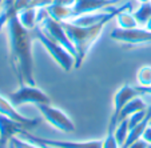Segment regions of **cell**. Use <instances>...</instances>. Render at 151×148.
I'll use <instances>...</instances> for the list:
<instances>
[{
    "instance_id": "6da1fadb",
    "label": "cell",
    "mask_w": 151,
    "mask_h": 148,
    "mask_svg": "<svg viewBox=\"0 0 151 148\" xmlns=\"http://www.w3.org/2000/svg\"><path fill=\"white\" fill-rule=\"evenodd\" d=\"M9 46V63L17 77L19 86L29 84L36 86L34 75V57H32V34L24 28L17 16H12L7 23Z\"/></svg>"
},
{
    "instance_id": "7a4b0ae2",
    "label": "cell",
    "mask_w": 151,
    "mask_h": 148,
    "mask_svg": "<svg viewBox=\"0 0 151 148\" xmlns=\"http://www.w3.org/2000/svg\"><path fill=\"white\" fill-rule=\"evenodd\" d=\"M107 23L109 21H103V23H99L96 26H91V27L75 26L71 21H64L63 23V27L66 29L70 40L74 44L75 52H76V55H75V66H74L75 69H79L82 67L91 47L100 37Z\"/></svg>"
},
{
    "instance_id": "3957f363",
    "label": "cell",
    "mask_w": 151,
    "mask_h": 148,
    "mask_svg": "<svg viewBox=\"0 0 151 148\" xmlns=\"http://www.w3.org/2000/svg\"><path fill=\"white\" fill-rule=\"evenodd\" d=\"M32 37L36 39L40 44H42L46 51L50 54V56L58 63V66L63 69L64 72H70L75 66V57L70 51H67L63 46L56 43L55 40H52L46 32L40 28V26H36L31 31Z\"/></svg>"
},
{
    "instance_id": "277c9868",
    "label": "cell",
    "mask_w": 151,
    "mask_h": 148,
    "mask_svg": "<svg viewBox=\"0 0 151 148\" xmlns=\"http://www.w3.org/2000/svg\"><path fill=\"white\" fill-rule=\"evenodd\" d=\"M9 102L15 105V107H20V105L26 104H48L51 103L50 96L44 91L37 88L36 86H29V84H22L15 92H12L8 96Z\"/></svg>"
},
{
    "instance_id": "5b68a950",
    "label": "cell",
    "mask_w": 151,
    "mask_h": 148,
    "mask_svg": "<svg viewBox=\"0 0 151 148\" xmlns=\"http://www.w3.org/2000/svg\"><path fill=\"white\" fill-rule=\"evenodd\" d=\"M37 109L43 115L44 120L50 125H52L54 128H56L58 131L64 132V134H71V132L75 131V124L71 120V117L60 108L51 105V103H48V104H39Z\"/></svg>"
},
{
    "instance_id": "8992f818",
    "label": "cell",
    "mask_w": 151,
    "mask_h": 148,
    "mask_svg": "<svg viewBox=\"0 0 151 148\" xmlns=\"http://www.w3.org/2000/svg\"><path fill=\"white\" fill-rule=\"evenodd\" d=\"M110 37L116 43L126 44L128 47H139V46H151V31L142 29L140 27L134 29H120L115 28L110 32Z\"/></svg>"
},
{
    "instance_id": "52a82bcc",
    "label": "cell",
    "mask_w": 151,
    "mask_h": 148,
    "mask_svg": "<svg viewBox=\"0 0 151 148\" xmlns=\"http://www.w3.org/2000/svg\"><path fill=\"white\" fill-rule=\"evenodd\" d=\"M20 137H23L26 140H29L32 143H36L40 145H51L55 148H102V140H78V142H72V140H52L47 139V137H40L35 136L28 129L23 131L19 135Z\"/></svg>"
},
{
    "instance_id": "ba28073f",
    "label": "cell",
    "mask_w": 151,
    "mask_h": 148,
    "mask_svg": "<svg viewBox=\"0 0 151 148\" xmlns=\"http://www.w3.org/2000/svg\"><path fill=\"white\" fill-rule=\"evenodd\" d=\"M37 26H40V28L46 32L52 40H55L56 43H59L60 46H63L67 51L71 52L75 57V55H76V52H75V47H74V44H72V41L70 40V37H68V35H67L64 27H63V23L56 21V20H54L52 17H50L48 15H47V16L44 17Z\"/></svg>"
},
{
    "instance_id": "9c48e42d",
    "label": "cell",
    "mask_w": 151,
    "mask_h": 148,
    "mask_svg": "<svg viewBox=\"0 0 151 148\" xmlns=\"http://www.w3.org/2000/svg\"><path fill=\"white\" fill-rule=\"evenodd\" d=\"M137 96H139V92H138L137 87L128 86V84L122 86L116 91V94L114 96V108H112V114H111L110 123H109V132L115 131V128H116V125H118V117H119L122 109L124 108L126 104L130 100H132Z\"/></svg>"
},
{
    "instance_id": "30bf717a",
    "label": "cell",
    "mask_w": 151,
    "mask_h": 148,
    "mask_svg": "<svg viewBox=\"0 0 151 148\" xmlns=\"http://www.w3.org/2000/svg\"><path fill=\"white\" fill-rule=\"evenodd\" d=\"M124 0H76V3L74 4V14L75 17L80 16L84 14H91V12L98 11H104L111 7L120 6Z\"/></svg>"
},
{
    "instance_id": "8fae6325",
    "label": "cell",
    "mask_w": 151,
    "mask_h": 148,
    "mask_svg": "<svg viewBox=\"0 0 151 148\" xmlns=\"http://www.w3.org/2000/svg\"><path fill=\"white\" fill-rule=\"evenodd\" d=\"M28 129L23 123H19L16 120L11 119L8 116L0 114V147L6 143H9V140L15 136H19L23 131ZM29 131V129H28Z\"/></svg>"
},
{
    "instance_id": "7c38bea8",
    "label": "cell",
    "mask_w": 151,
    "mask_h": 148,
    "mask_svg": "<svg viewBox=\"0 0 151 148\" xmlns=\"http://www.w3.org/2000/svg\"><path fill=\"white\" fill-rule=\"evenodd\" d=\"M0 114L4 115V116L11 117V119L16 120L19 123H23L28 129H34L40 123L39 119H29V117H26L24 115H22L16 109V107L9 102V99H6L1 95H0Z\"/></svg>"
},
{
    "instance_id": "4fadbf2b",
    "label": "cell",
    "mask_w": 151,
    "mask_h": 148,
    "mask_svg": "<svg viewBox=\"0 0 151 148\" xmlns=\"http://www.w3.org/2000/svg\"><path fill=\"white\" fill-rule=\"evenodd\" d=\"M47 12H48V16L52 17L56 21L60 23H64V21H71L75 17L74 14V8L72 7H66V6H60V4H51V6L47 7Z\"/></svg>"
},
{
    "instance_id": "5bb4252c",
    "label": "cell",
    "mask_w": 151,
    "mask_h": 148,
    "mask_svg": "<svg viewBox=\"0 0 151 148\" xmlns=\"http://www.w3.org/2000/svg\"><path fill=\"white\" fill-rule=\"evenodd\" d=\"M16 16L19 19V21L22 23V26L24 28L29 29V31H32L39 24L37 23V9L34 8V7H28L26 9H22L20 12H17Z\"/></svg>"
},
{
    "instance_id": "9a60e30c",
    "label": "cell",
    "mask_w": 151,
    "mask_h": 148,
    "mask_svg": "<svg viewBox=\"0 0 151 148\" xmlns=\"http://www.w3.org/2000/svg\"><path fill=\"white\" fill-rule=\"evenodd\" d=\"M146 108H147V105H146V103L143 102V99H140L139 96L134 97V99L130 100V102L126 104L124 108L122 109L119 117H118V123L124 120V119H127L128 116H131V115L135 114V112L143 111V109H146Z\"/></svg>"
},
{
    "instance_id": "2e32d148",
    "label": "cell",
    "mask_w": 151,
    "mask_h": 148,
    "mask_svg": "<svg viewBox=\"0 0 151 148\" xmlns=\"http://www.w3.org/2000/svg\"><path fill=\"white\" fill-rule=\"evenodd\" d=\"M115 20H116L118 28H120V29H134V28H138V27H139L134 14H132L130 9L122 11L116 17H115Z\"/></svg>"
},
{
    "instance_id": "e0dca14e",
    "label": "cell",
    "mask_w": 151,
    "mask_h": 148,
    "mask_svg": "<svg viewBox=\"0 0 151 148\" xmlns=\"http://www.w3.org/2000/svg\"><path fill=\"white\" fill-rule=\"evenodd\" d=\"M132 14H134L139 27H145L148 20L151 19V1H148V3H140V6Z\"/></svg>"
},
{
    "instance_id": "ac0fdd59",
    "label": "cell",
    "mask_w": 151,
    "mask_h": 148,
    "mask_svg": "<svg viewBox=\"0 0 151 148\" xmlns=\"http://www.w3.org/2000/svg\"><path fill=\"white\" fill-rule=\"evenodd\" d=\"M138 86L148 87L151 86V66H142L137 72Z\"/></svg>"
},
{
    "instance_id": "d6986e66",
    "label": "cell",
    "mask_w": 151,
    "mask_h": 148,
    "mask_svg": "<svg viewBox=\"0 0 151 148\" xmlns=\"http://www.w3.org/2000/svg\"><path fill=\"white\" fill-rule=\"evenodd\" d=\"M128 132H130V128H128L127 119H124V120L118 123L116 128H115V131H114V135H115V137H116L118 143L120 144V148H122V145L124 144L126 139H127V136H128Z\"/></svg>"
},
{
    "instance_id": "ffe728a7",
    "label": "cell",
    "mask_w": 151,
    "mask_h": 148,
    "mask_svg": "<svg viewBox=\"0 0 151 148\" xmlns=\"http://www.w3.org/2000/svg\"><path fill=\"white\" fill-rule=\"evenodd\" d=\"M9 142H12V144L15 145V148H44L43 145L36 144V143H32V142H29V140H26L20 136L12 137Z\"/></svg>"
},
{
    "instance_id": "44dd1931",
    "label": "cell",
    "mask_w": 151,
    "mask_h": 148,
    "mask_svg": "<svg viewBox=\"0 0 151 148\" xmlns=\"http://www.w3.org/2000/svg\"><path fill=\"white\" fill-rule=\"evenodd\" d=\"M146 114H147V108L143 109V111H139V112H135V114H132L131 116L127 117V123H128V128L132 129L135 127V125H138L140 122H142L143 119H145Z\"/></svg>"
},
{
    "instance_id": "7402d4cb",
    "label": "cell",
    "mask_w": 151,
    "mask_h": 148,
    "mask_svg": "<svg viewBox=\"0 0 151 148\" xmlns=\"http://www.w3.org/2000/svg\"><path fill=\"white\" fill-rule=\"evenodd\" d=\"M102 148H120V144L118 143L116 137H115L114 132H109L106 137L102 140Z\"/></svg>"
},
{
    "instance_id": "603a6c76",
    "label": "cell",
    "mask_w": 151,
    "mask_h": 148,
    "mask_svg": "<svg viewBox=\"0 0 151 148\" xmlns=\"http://www.w3.org/2000/svg\"><path fill=\"white\" fill-rule=\"evenodd\" d=\"M31 1L32 0H15L14 3V8H15V12H20L22 9H26L28 7H31Z\"/></svg>"
},
{
    "instance_id": "cb8c5ba5",
    "label": "cell",
    "mask_w": 151,
    "mask_h": 148,
    "mask_svg": "<svg viewBox=\"0 0 151 148\" xmlns=\"http://www.w3.org/2000/svg\"><path fill=\"white\" fill-rule=\"evenodd\" d=\"M54 3V0H32L31 1V7L39 9V8H47L48 6Z\"/></svg>"
},
{
    "instance_id": "d4e9b609",
    "label": "cell",
    "mask_w": 151,
    "mask_h": 148,
    "mask_svg": "<svg viewBox=\"0 0 151 148\" xmlns=\"http://www.w3.org/2000/svg\"><path fill=\"white\" fill-rule=\"evenodd\" d=\"M148 144L143 139H138L137 142H134L132 144H130L127 148H147Z\"/></svg>"
},
{
    "instance_id": "484cf974",
    "label": "cell",
    "mask_w": 151,
    "mask_h": 148,
    "mask_svg": "<svg viewBox=\"0 0 151 148\" xmlns=\"http://www.w3.org/2000/svg\"><path fill=\"white\" fill-rule=\"evenodd\" d=\"M142 139L145 140L147 144H151V124L148 125L147 128H146V131L143 132V135H142Z\"/></svg>"
},
{
    "instance_id": "4316f807",
    "label": "cell",
    "mask_w": 151,
    "mask_h": 148,
    "mask_svg": "<svg viewBox=\"0 0 151 148\" xmlns=\"http://www.w3.org/2000/svg\"><path fill=\"white\" fill-rule=\"evenodd\" d=\"M54 3L60 4V6H66V7H74V4L76 3V0H54Z\"/></svg>"
},
{
    "instance_id": "83f0119b",
    "label": "cell",
    "mask_w": 151,
    "mask_h": 148,
    "mask_svg": "<svg viewBox=\"0 0 151 148\" xmlns=\"http://www.w3.org/2000/svg\"><path fill=\"white\" fill-rule=\"evenodd\" d=\"M137 89H138V92H139V95H147V96H151V86H148V87L137 86Z\"/></svg>"
},
{
    "instance_id": "f1b7e54d",
    "label": "cell",
    "mask_w": 151,
    "mask_h": 148,
    "mask_svg": "<svg viewBox=\"0 0 151 148\" xmlns=\"http://www.w3.org/2000/svg\"><path fill=\"white\" fill-rule=\"evenodd\" d=\"M145 28H146V29H148V31H151V19L147 21V24L145 26Z\"/></svg>"
},
{
    "instance_id": "f546056e",
    "label": "cell",
    "mask_w": 151,
    "mask_h": 148,
    "mask_svg": "<svg viewBox=\"0 0 151 148\" xmlns=\"http://www.w3.org/2000/svg\"><path fill=\"white\" fill-rule=\"evenodd\" d=\"M138 3H148V1H151V0H137Z\"/></svg>"
},
{
    "instance_id": "4dcf8cb0",
    "label": "cell",
    "mask_w": 151,
    "mask_h": 148,
    "mask_svg": "<svg viewBox=\"0 0 151 148\" xmlns=\"http://www.w3.org/2000/svg\"><path fill=\"white\" fill-rule=\"evenodd\" d=\"M8 148H15V145L12 144V142H9V143H8Z\"/></svg>"
},
{
    "instance_id": "1f68e13d",
    "label": "cell",
    "mask_w": 151,
    "mask_h": 148,
    "mask_svg": "<svg viewBox=\"0 0 151 148\" xmlns=\"http://www.w3.org/2000/svg\"><path fill=\"white\" fill-rule=\"evenodd\" d=\"M44 148H55V147H51V145H43Z\"/></svg>"
},
{
    "instance_id": "d6a6232c",
    "label": "cell",
    "mask_w": 151,
    "mask_h": 148,
    "mask_svg": "<svg viewBox=\"0 0 151 148\" xmlns=\"http://www.w3.org/2000/svg\"><path fill=\"white\" fill-rule=\"evenodd\" d=\"M1 4H3V0H0V7H1Z\"/></svg>"
},
{
    "instance_id": "836d02e7",
    "label": "cell",
    "mask_w": 151,
    "mask_h": 148,
    "mask_svg": "<svg viewBox=\"0 0 151 148\" xmlns=\"http://www.w3.org/2000/svg\"><path fill=\"white\" fill-rule=\"evenodd\" d=\"M147 148H151V144H148V147Z\"/></svg>"
}]
</instances>
